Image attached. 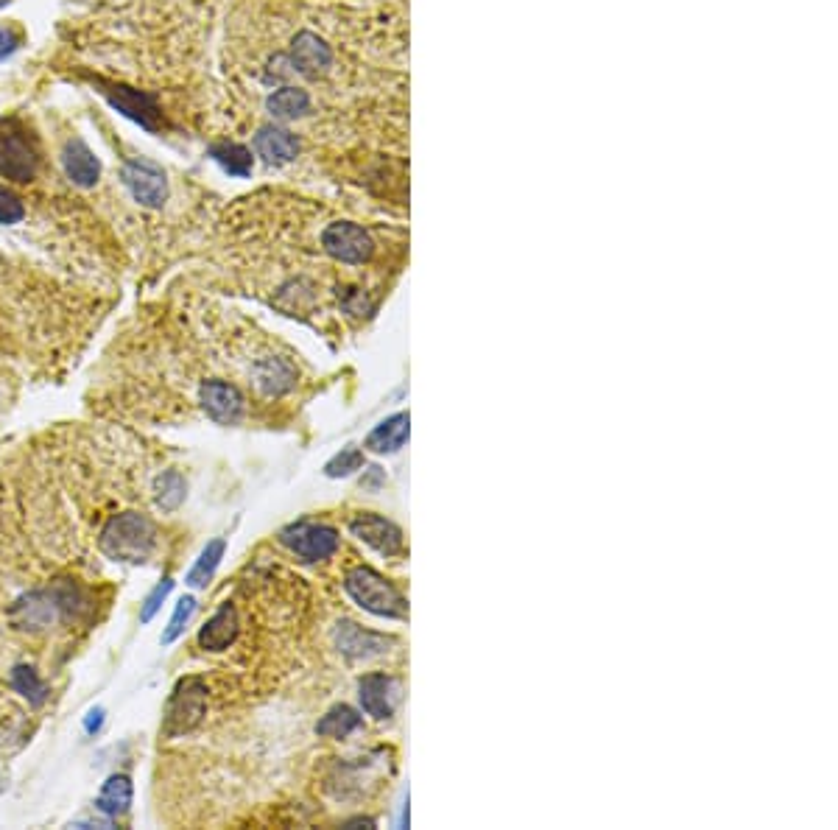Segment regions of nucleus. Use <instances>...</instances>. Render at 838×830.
Returning <instances> with one entry per match:
<instances>
[{
  "label": "nucleus",
  "mask_w": 838,
  "mask_h": 830,
  "mask_svg": "<svg viewBox=\"0 0 838 830\" xmlns=\"http://www.w3.org/2000/svg\"><path fill=\"white\" fill-rule=\"evenodd\" d=\"M322 246L330 258L341 260V263H350V266H358V263H366L372 258L375 252V244L369 238V232L352 221H336L330 224L322 232Z\"/></svg>",
  "instance_id": "7"
},
{
  "label": "nucleus",
  "mask_w": 838,
  "mask_h": 830,
  "mask_svg": "<svg viewBox=\"0 0 838 830\" xmlns=\"http://www.w3.org/2000/svg\"><path fill=\"white\" fill-rule=\"evenodd\" d=\"M204 713H207V685L199 677L179 680L174 694L168 699V708H165L163 735L176 738V735L190 733L193 727L202 724Z\"/></svg>",
  "instance_id": "3"
},
{
  "label": "nucleus",
  "mask_w": 838,
  "mask_h": 830,
  "mask_svg": "<svg viewBox=\"0 0 838 830\" xmlns=\"http://www.w3.org/2000/svg\"><path fill=\"white\" fill-rule=\"evenodd\" d=\"M333 62L330 45L322 37H316L313 31H302L297 34V40L291 45V65L305 73V76H319L325 73Z\"/></svg>",
  "instance_id": "14"
},
{
  "label": "nucleus",
  "mask_w": 838,
  "mask_h": 830,
  "mask_svg": "<svg viewBox=\"0 0 838 830\" xmlns=\"http://www.w3.org/2000/svg\"><path fill=\"white\" fill-rule=\"evenodd\" d=\"M400 682L389 677V674H366L358 682V699L361 708L372 716V719H392L394 710L400 705Z\"/></svg>",
  "instance_id": "9"
},
{
  "label": "nucleus",
  "mask_w": 838,
  "mask_h": 830,
  "mask_svg": "<svg viewBox=\"0 0 838 830\" xmlns=\"http://www.w3.org/2000/svg\"><path fill=\"white\" fill-rule=\"evenodd\" d=\"M383 481H386V473H383L380 467H369V470H366V478H361V487H366V490H378Z\"/></svg>",
  "instance_id": "32"
},
{
  "label": "nucleus",
  "mask_w": 838,
  "mask_h": 830,
  "mask_svg": "<svg viewBox=\"0 0 838 830\" xmlns=\"http://www.w3.org/2000/svg\"><path fill=\"white\" fill-rule=\"evenodd\" d=\"M104 96L109 98V104L123 112L126 118H132L135 123H140L143 129L154 132L160 126V109L154 104V98L140 93V90H132L126 84H109L104 90Z\"/></svg>",
  "instance_id": "12"
},
{
  "label": "nucleus",
  "mask_w": 838,
  "mask_h": 830,
  "mask_svg": "<svg viewBox=\"0 0 838 830\" xmlns=\"http://www.w3.org/2000/svg\"><path fill=\"white\" fill-rule=\"evenodd\" d=\"M6 3H9V0H0V9H3V6H6Z\"/></svg>",
  "instance_id": "34"
},
{
  "label": "nucleus",
  "mask_w": 838,
  "mask_h": 830,
  "mask_svg": "<svg viewBox=\"0 0 838 830\" xmlns=\"http://www.w3.org/2000/svg\"><path fill=\"white\" fill-rule=\"evenodd\" d=\"M193 613H196V599H193V596H182V599L176 601L174 615H171V621H168V626H165L163 638H160L163 640V646L174 643V640L185 632V626L190 624Z\"/></svg>",
  "instance_id": "28"
},
{
  "label": "nucleus",
  "mask_w": 838,
  "mask_h": 830,
  "mask_svg": "<svg viewBox=\"0 0 838 830\" xmlns=\"http://www.w3.org/2000/svg\"><path fill=\"white\" fill-rule=\"evenodd\" d=\"M350 531L352 537H358L361 543L375 548L383 557H394V554H400V551L406 548V540H403L400 526H394L392 520L372 515V512L355 515V518L350 520Z\"/></svg>",
  "instance_id": "8"
},
{
  "label": "nucleus",
  "mask_w": 838,
  "mask_h": 830,
  "mask_svg": "<svg viewBox=\"0 0 838 830\" xmlns=\"http://www.w3.org/2000/svg\"><path fill=\"white\" fill-rule=\"evenodd\" d=\"M336 638L338 652L347 654L350 660H369V657H380V654L389 652V646H394L392 638L386 635H378L372 629H364V626L352 624V621H341L333 632Z\"/></svg>",
  "instance_id": "10"
},
{
  "label": "nucleus",
  "mask_w": 838,
  "mask_h": 830,
  "mask_svg": "<svg viewBox=\"0 0 838 830\" xmlns=\"http://www.w3.org/2000/svg\"><path fill=\"white\" fill-rule=\"evenodd\" d=\"M408 425H411V420H408L406 411L394 414V417L383 420L369 431L364 448L372 450V453H397L408 442V431H411Z\"/></svg>",
  "instance_id": "17"
},
{
  "label": "nucleus",
  "mask_w": 838,
  "mask_h": 830,
  "mask_svg": "<svg viewBox=\"0 0 838 830\" xmlns=\"http://www.w3.org/2000/svg\"><path fill=\"white\" fill-rule=\"evenodd\" d=\"M224 551H227V543H224L221 537L213 540V543L204 545L199 559L193 562V568H190L188 576H185V585H190V587L210 585V579L216 576L218 565H221V559H224Z\"/></svg>",
  "instance_id": "21"
},
{
  "label": "nucleus",
  "mask_w": 838,
  "mask_h": 830,
  "mask_svg": "<svg viewBox=\"0 0 838 830\" xmlns=\"http://www.w3.org/2000/svg\"><path fill=\"white\" fill-rule=\"evenodd\" d=\"M255 149L263 160L269 163H291L297 157L299 140L288 129H277V126H266L260 129L255 137Z\"/></svg>",
  "instance_id": "19"
},
{
  "label": "nucleus",
  "mask_w": 838,
  "mask_h": 830,
  "mask_svg": "<svg viewBox=\"0 0 838 830\" xmlns=\"http://www.w3.org/2000/svg\"><path fill=\"white\" fill-rule=\"evenodd\" d=\"M171 590H174V579H171V576H165V579H160V582L154 585V590L146 596L143 607H140V621H143V624H149L151 618L163 610V604L165 599L171 596Z\"/></svg>",
  "instance_id": "29"
},
{
  "label": "nucleus",
  "mask_w": 838,
  "mask_h": 830,
  "mask_svg": "<svg viewBox=\"0 0 838 830\" xmlns=\"http://www.w3.org/2000/svg\"><path fill=\"white\" fill-rule=\"evenodd\" d=\"M344 587H347L350 599L366 613L378 615V618H406L408 615V604L400 596V590L372 568H352L344 579Z\"/></svg>",
  "instance_id": "2"
},
{
  "label": "nucleus",
  "mask_w": 838,
  "mask_h": 830,
  "mask_svg": "<svg viewBox=\"0 0 838 830\" xmlns=\"http://www.w3.org/2000/svg\"><path fill=\"white\" fill-rule=\"evenodd\" d=\"M121 179L137 205L151 207V210L165 205V199H168V179H165V171L157 163L143 160V157H132V160L123 163Z\"/></svg>",
  "instance_id": "6"
},
{
  "label": "nucleus",
  "mask_w": 838,
  "mask_h": 830,
  "mask_svg": "<svg viewBox=\"0 0 838 830\" xmlns=\"http://www.w3.org/2000/svg\"><path fill=\"white\" fill-rule=\"evenodd\" d=\"M40 168V154L37 146L20 132L14 123L0 129V177L12 182H31Z\"/></svg>",
  "instance_id": "5"
},
{
  "label": "nucleus",
  "mask_w": 838,
  "mask_h": 830,
  "mask_svg": "<svg viewBox=\"0 0 838 830\" xmlns=\"http://www.w3.org/2000/svg\"><path fill=\"white\" fill-rule=\"evenodd\" d=\"M238 638V613L232 604H224L199 632V646L204 652H224Z\"/></svg>",
  "instance_id": "15"
},
{
  "label": "nucleus",
  "mask_w": 838,
  "mask_h": 830,
  "mask_svg": "<svg viewBox=\"0 0 838 830\" xmlns=\"http://www.w3.org/2000/svg\"><path fill=\"white\" fill-rule=\"evenodd\" d=\"M56 613H59L56 601L48 590L45 593H28V596H23L12 607L14 624L20 626V629H42V626H48L54 621Z\"/></svg>",
  "instance_id": "16"
},
{
  "label": "nucleus",
  "mask_w": 838,
  "mask_h": 830,
  "mask_svg": "<svg viewBox=\"0 0 838 830\" xmlns=\"http://www.w3.org/2000/svg\"><path fill=\"white\" fill-rule=\"evenodd\" d=\"M98 545L104 557L126 565H143L157 548V529L140 512H121L101 529Z\"/></svg>",
  "instance_id": "1"
},
{
  "label": "nucleus",
  "mask_w": 838,
  "mask_h": 830,
  "mask_svg": "<svg viewBox=\"0 0 838 830\" xmlns=\"http://www.w3.org/2000/svg\"><path fill=\"white\" fill-rule=\"evenodd\" d=\"M280 543L305 562H325L338 551V531L325 523L299 520L280 531Z\"/></svg>",
  "instance_id": "4"
},
{
  "label": "nucleus",
  "mask_w": 838,
  "mask_h": 830,
  "mask_svg": "<svg viewBox=\"0 0 838 830\" xmlns=\"http://www.w3.org/2000/svg\"><path fill=\"white\" fill-rule=\"evenodd\" d=\"M135 800V786L126 775H112L107 777V783L101 786V794L95 800V808L107 819H118L123 814H129Z\"/></svg>",
  "instance_id": "18"
},
{
  "label": "nucleus",
  "mask_w": 838,
  "mask_h": 830,
  "mask_svg": "<svg viewBox=\"0 0 838 830\" xmlns=\"http://www.w3.org/2000/svg\"><path fill=\"white\" fill-rule=\"evenodd\" d=\"M12 685H14V691L23 696V699H28L31 705H42V702L48 699V688H45V682L40 680V674H37L31 666H14Z\"/></svg>",
  "instance_id": "26"
},
{
  "label": "nucleus",
  "mask_w": 838,
  "mask_h": 830,
  "mask_svg": "<svg viewBox=\"0 0 838 830\" xmlns=\"http://www.w3.org/2000/svg\"><path fill=\"white\" fill-rule=\"evenodd\" d=\"M23 216H26L23 202L9 188L0 185V224H17V221H23Z\"/></svg>",
  "instance_id": "30"
},
{
  "label": "nucleus",
  "mask_w": 838,
  "mask_h": 830,
  "mask_svg": "<svg viewBox=\"0 0 838 830\" xmlns=\"http://www.w3.org/2000/svg\"><path fill=\"white\" fill-rule=\"evenodd\" d=\"M185 495H188V484L179 470H165L163 476H157L154 481V504L163 512H176L185 501Z\"/></svg>",
  "instance_id": "23"
},
{
  "label": "nucleus",
  "mask_w": 838,
  "mask_h": 830,
  "mask_svg": "<svg viewBox=\"0 0 838 830\" xmlns=\"http://www.w3.org/2000/svg\"><path fill=\"white\" fill-rule=\"evenodd\" d=\"M361 467H364V453H361V448L347 445V448H341V453H336V456L327 462L325 473L330 478H344L352 476V473L361 470Z\"/></svg>",
  "instance_id": "27"
},
{
  "label": "nucleus",
  "mask_w": 838,
  "mask_h": 830,
  "mask_svg": "<svg viewBox=\"0 0 838 830\" xmlns=\"http://www.w3.org/2000/svg\"><path fill=\"white\" fill-rule=\"evenodd\" d=\"M101 724H104V708H93L87 713V719H84V730L93 735L101 730Z\"/></svg>",
  "instance_id": "33"
},
{
  "label": "nucleus",
  "mask_w": 838,
  "mask_h": 830,
  "mask_svg": "<svg viewBox=\"0 0 838 830\" xmlns=\"http://www.w3.org/2000/svg\"><path fill=\"white\" fill-rule=\"evenodd\" d=\"M62 168H65V174H68V179L76 188H93L98 177H101V160L95 157L93 149L84 140H79V137H73V140L65 143Z\"/></svg>",
  "instance_id": "13"
},
{
  "label": "nucleus",
  "mask_w": 838,
  "mask_h": 830,
  "mask_svg": "<svg viewBox=\"0 0 838 830\" xmlns=\"http://www.w3.org/2000/svg\"><path fill=\"white\" fill-rule=\"evenodd\" d=\"M199 400L207 417L218 425H235L244 417V395L224 381H207L199 389Z\"/></svg>",
  "instance_id": "11"
},
{
  "label": "nucleus",
  "mask_w": 838,
  "mask_h": 830,
  "mask_svg": "<svg viewBox=\"0 0 838 830\" xmlns=\"http://www.w3.org/2000/svg\"><path fill=\"white\" fill-rule=\"evenodd\" d=\"M17 45H20V37L9 28H0V59L12 56L17 51Z\"/></svg>",
  "instance_id": "31"
},
{
  "label": "nucleus",
  "mask_w": 838,
  "mask_h": 830,
  "mask_svg": "<svg viewBox=\"0 0 838 830\" xmlns=\"http://www.w3.org/2000/svg\"><path fill=\"white\" fill-rule=\"evenodd\" d=\"M255 378L263 395L277 397L294 386V381H297V369L291 367L285 358H263L255 367Z\"/></svg>",
  "instance_id": "20"
},
{
  "label": "nucleus",
  "mask_w": 838,
  "mask_h": 830,
  "mask_svg": "<svg viewBox=\"0 0 838 830\" xmlns=\"http://www.w3.org/2000/svg\"><path fill=\"white\" fill-rule=\"evenodd\" d=\"M210 154L232 177H249L252 174V154L244 146H238V143H218V146L210 149Z\"/></svg>",
  "instance_id": "25"
},
{
  "label": "nucleus",
  "mask_w": 838,
  "mask_h": 830,
  "mask_svg": "<svg viewBox=\"0 0 838 830\" xmlns=\"http://www.w3.org/2000/svg\"><path fill=\"white\" fill-rule=\"evenodd\" d=\"M311 109V96L299 87H283L277 93L269 96V112L274 118L280 121H291V118H299Z\"/></svg>",
  "instance_id": "22"
},
{
  "label": "nucleus",
  "mask_w": 838,
  "mask_h": 830,
  "mask_svg": "<svg viewBox=\"0 0 838 830\" xmlns=\"http://www.w3.org/2000/svg\"><path fill=\"white\" fill-rule=\"evenodd\" d=\"M361 727V716L350 708V705H336L333 710H327L325 716L316 724V733L322 738H347Z\"/></svg>",
  "instance_id": "24"
}]
</instances>
